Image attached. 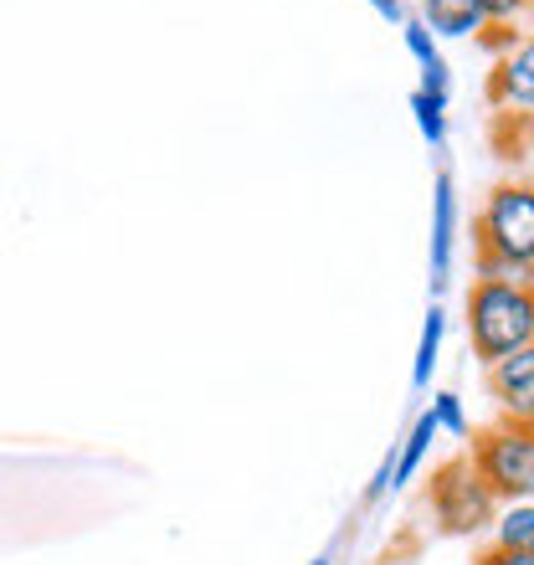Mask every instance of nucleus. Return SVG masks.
<instances>
[{
  "label": "nucleus",
  "instance_id": "obj_14",
  "mask_svg": "<svg viewBox=\"0 0 534 565\" xmlns=\"http://www.w3.org/2000/svg\"><path fill=\"white\" fill-rule=\"evenodd\" d=\"M431 422H437V431H447V437H473V422H468V412H462V396L458 391H437V396H431Z\"/></svg>",
  "mask_w": 534,
  "mask_h": 565
},
{
  "label": "nucleus",
  "instance_id": "obj_11",
  "mask_svg": "<svg viewBox=\"0 0 534 565\" xmlns=\"http://www.w3.org/2000/svg\"><path fill=\"white\" fill-rule=\"evenodd\" d=\"M442 340H447V309L431 303L427 319H421V340H416V360H412V386L416 391H427L431 371L442 365Z\"/></svg>",
  "mask_w": 534,
  "mask_h": 565
},
{
  "label": "nucleus",
  "instance_id": "obj_6",
  "mask_svg": "<svg viewBox=\"0 0 534 565\" xmlns=\"http://www.w3.org/2000/svg\"><path fill=\"white\" fill-rule=\"evenodd\" d=\"M458 185H452V175H437L431 180V294H447V282H452V263H458Z\"/></svg>",
  "mask_w": 534,
  "mask_h": 565
},
{
  "label": "nucleus",
  "instance_id": "obj_5",
  "mask_svg": "<svg viewBox=\"0 0 534 565\" xmlns=\"http://www.w3.org/2000/svg\"><path fill=\"white\" fill-rule=\"evenodd\" d=\"M483 381H489V396H493V406H499V417L530 427L534 422V344L483 365Z\"/></svg>",
  "mask_w": 534,
  "mask_h": 565
},
{
  "label": "nucleus",
  "instance_id": "obj_10",
  "mask_svg": "<svg viewBox=\"0 0 534 565\" xmlns=\"http://www.w3.org/2000/svg\"><path fill=\"white\" fill-rule=\"evenodd\" d=\"M442 431H437V422H431V412H421V417L412 422V431L396 443V489H406V483H416V473L427 468L431 458V443H437Z\"/></svg>",
  "mask_w": 534,
  "mask_h": 565
},
{
  "label": "nucleus",
  "instance_id": "obj_7",
  "mask_svg": "<svg viewBox=\"0 0 534 565\" xmlns=\"http://www.w3.org/2000/svg\"><path fill=\"white\" fill-rule=\"evenodd\" d=\"M489 104L499 114H534V36L499 52L489 73Z\"/></svg>",
  "mask_w": 534,
  "mask_h": 565
},
{
  "label": "nucleus",
  "instance_id": "obj_1",
  "mask_svg": "<svg viewBox=\"0 0 534 565\" xmlns=\"http://www.w3.org/2000/svg\"><path fill=\"white\" fill-rule=\"evenodd\" d=\"M473 273L489 282H534V185L499 180L473 216Z\"/></svg>",
  "mask_w": 534,
  "mask_h": 565
},
{
  "label": "nucleus",
  "instance_id": "obj_13",
  "mask_svg": "<svg viewBox=\"0 0 534 565\" xmlns=\"http://www.w3.org/2000/svg\"><path fill=\"white\" fill-rule=\"evenodd\" d=\"M412 114H416V129H421V139H427V145L442 154V149H447V98H442V93L416 88L412 93Z\"/></svg>",
  "mask_w": 534,
  "mask_h": 565
},
{
  "label": "nucleus",
  "instance_id": "obj_3",
  "mask_svg": "<svg viewBox=\"0 0 534 565\" xmlns=\"http://www.w3.org/2000/svg\"><path fill=\"white\" fill-rule=\"evenodd\" d=\"M427 509H431V524H437L447 540L489 535L493 520H499V499H493L489 483L478 478L468 452H458V458H447L431 468Z\"/></svg>",
  "mask_w": 534,
  "mask_h": 565
},
{
  "label": "nucleus",
  "instance_id": "obj_8",
  "mask_svg": "<svg viewBox=\"0 0 534 565\" xmlns=\"http://www.w3.org/2000/svg\"><path fill=\"white\" fill-rule=\"evenodd\" d=\"M421 26L437 36V42H483V11H478V0H421V15H416Z\"/></svg>",
  "mask_w": 534,
  "mask_h": 565
},
{
  "label": "nucleus",
  "instance_id": "obj_19",
  "mask_svg": "<svg viewBox=\"0 0 534 565\" xmlns=\"http://www.w3.org/2000/svg\"><path fill=\"white\" fill-rule=\"evenodd\" d=\"M530 15H534V0H530Z\"/></svg>",
  "mask_w": 534,
  "mask_h": 565
},
{
  "label": "nucleus",
  "instance_id": "obj_15",
  "mask_svg": "<svg viewBox=\"0 0 534 565\" xmlns=\"http://www.w3.org/2000/svg\"><path fill=\"white\" fill-rule=\"evenodd\" d=\"M478 11H483L489 26H509V21H520L530 11V0H478Z\"/></svg>",
  "mask_w": 534,
  "mask_h": 565
},
{
  "label": "nucleus",
  "instance_id": "obj_9",
  "mask_svg": "<svg viewBox=\"0 0 534 565\" xmlns=\"http://www.w3.org/2000/svg\"><path fill=\"white\" fill-rule=\"evenodd\" d=\"M400 42H406V52H412V62L421 67V88L427 93H442V98H452V73H447V57L442 46H437V36H431L416 15H406V26H400Z\"/></svg>",
  "mask_w": 534,
  "mask_h": 565
},
{
  "label": "nucleus",
  "instance_id": "obj_17",
  "mask_svg": "<svg viewBox=\"0 0 534 565\" xmlns=\"http://www.w3.org/2000/svg\"><path fill=\"white\" fill-rule=\"evenodd\" d=\"M371 11L375 15H381V21H386V26H406V15H412V11H406V0H371Z\"/></svg>",
  "mask_w": 534,
  "mask_h": 565
},
{
  "label": "nucleus",
  "instance_id": "obj_2",
  "mask_svg": "<svg viewBox=\"0 0 534 565\" xmlns=\"http://www.w3.org/2000/svg\"><path fill=\"white\" fill-rule=\"evenodd\" d=\"M462 324H468V350L478 365H493V360L534 344V282L473 278L468 303H462Z\"/></svg>",
  "mask_w": 534,
  "mask_h": 565
},
{
  "label": "nucleus",
  "instance_id": "obj_12",
  "mask_svg": "<svg viewBox=\"0 0 534 565\" xmlns=\"http://www.w3.org/2000/svg\"><path fill=\"white\" fill-rule=\"evenodd\" d=\"M489 535L499 551L534 555V504H499V520H493Z\"/></svg>",
  "mask_w": 534,
  "mask_h": 565
},
{
  "label": "nucleus",
  "instance_id": "obj_4",
  "mask_svg": "<svg viewBox=\"0 0 534 565\" xmlns=\"http://www.w3.org/2000/svg\"><path fill=\"white\" fill-rule=\"evenodd\" d=\"M468 458L499 504H534V431L524 422L499 417L493 427L473 431Z\"/></svg>",
  "mask_w": 534,
  "mask_h": 565
},
{
  "label": "nucleus",
  "instance_id": "obj_18",
  "mask_svg": "<svg viewBox=\"0 0 534 565\" xmlns=\"http://www.w3.org/2000/svg\"><path fill=\"white\" fill-rule=\"evenodd\" d=\"M309 565H334V561H329V555H319V561H309Z\"/></svg>",
  "mask_w": 534,
  "mask_h": 565
},
{
  "label": "nucleus",
  "instance_id": "obj_16",
  "mask_svg": "<svg viewBox=\"0 0 534 565\" xmlns=\"http://www.w3.org/2000/svg\"><path fill=\"white\" fill-rule=\"evenodd\" d=\"M473 565H534V555H524V551H499V545H489V551H478Z\"/></svg>",
  "mask_w": 534,
  "mask_h": 565
},
{
  "label": "nucleus",
  "instance_id": "obj_20",
  "mask_svg": "<svg viewBox=\"0 0 534 565\" xmlns=\"http://www.w3.org/2000/svg\"><path fill=\"white\" fill-rule=\"evenodd\" d=\"M530 431H534V422H530Z\"/></svg>",
  "mask_w": 534,
  "mask_h": 565
}]
</instances>
